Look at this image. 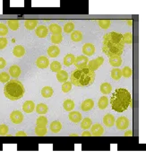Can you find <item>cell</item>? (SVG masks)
<instances>
[{"label": "cell", "mask_w": 146, "mask_h": 158, "mask_svg": "<svg viewBox=\"0 0 146 158\" xmlns=\"http://www.w3.org/2000/svg\"><path fill=\"white\" fill-rule=\"evenodd\" d=\"M91 136V134H90V132H89V131H84L82 134V136Z\"/></svg>", "instance_id": "f907efd6"}, {"label": "cell", "mask_w": 146, "mask_h": 158, "mask_svg": "<svg viewBox=\"0 0 146 158\" xmlns=\"http://www.w3.org/2000/svg\"><path fill=\"white\" fill-rule=\"evenodd\" d=\"M123 36V40H124V43H127V44H132L133 42V35L131 32H126L125 33Z\"/></svg>", "instance_id": "ab89813d"}, {"label": "cell", "mask_w": 146, "mask_h": 158, "mask_svg": "<svg viewBox=\"0 0 146 158\" xmlns=\"http://www.w3.org/2000/svg\"><path fill=\"white\" fill-rule=\"evenodd\" d=\"M10 80V75L6 72L0 73V82L1 83H6Z\"/></svg>", "instance_id": "ee69618b"}, {"label": "cell", "mask_w": 146, "mask_h": 158, "mask_svg": "<svg viewBox=\"0 0 146 158\" xmlns=\"http://www.w3.org/2000/svg\"><path fill=\"white\" fill-rule=\"evenodd\" d=\"M35 110H36V111H37L38 114L42 115V114H46V113L47 112L48 108H47V106L46 104H44V103H39L37 106H35Z\"/></svg>", "instance_id": "cb8c5ba5"}, {"label": "cell", "mask_w": 146, "mask_h": 158, "mask_svg": "<svg viewBox=\"0 0 146 158\" xmlns=\"http://www.w3.org/2000/svg\"><path fill=\"white\" fill-rule=\"evenodd\" d=\"M49 66H50V69L53 72H58L62 68V65L58 61H53L52 63L49 64Z\"/></svg>", "instance_id": "d590c367"}, {"label": "cell", "mask_w": 146, "mask_h": 158, "mask_svg": "<svg viewBox=\"0 0 146 158\" xmlns=\"http://www.w3.org/2000/svg\"><path fill=\"white\" fill-rule=\"evenodd\" d=\"M104 62V58L102 57H99L95 59H92L90 61H88L87 63V67H89L90 69H91L92 71L97 70Z\"/></svg>", "instance_id": "5b68a950"}, {"label": "cell", "mask_w": 146, "mask_h": 158, "mask_svg": "<svg viewBox=\"0 0 146 158\" xmlns=\"http://www.w3.org/2000/svg\"><path fill=\"white\" fill-rule=\"evenodd\" d=\"M38 24V21L37 20H26L24 22V26L26 27V29L28 30H33L36 28Z\"/></svg>", "instance_id": "d6a6232c"}, {"label": "cell", "mask_w": 146, "mask_h": 158, "mask_svg": "<svg viewBox=\"0 0 146 158\" xmlns=\"http://www.w3.org/2000/svg\"><path fill=\"white\" fill-rule=\"evenodd\" d=\"M47 129L46 127H40V126H37L35 128V134L39 136H43L47 134Z\"/></svg>", "instance_id": "e575fe53"}, {"label": "cell", "mask_w": 146, "mask_h": 158, "mask_svg": "<svg viewBox=\"0 0 146 158\" xmlns=\"http://www.w3.org/2000/svg\"><path fill=\"white\" fill-rule=\"evenodd\" d=\"M72 84L78 87L89 86L93 83L95 79V73L89 67L77 68L73 70L70 76Z\"/></svg>", "instance_id": "3957f363"}, {"label": "cell", "mask_w": 146, "mask_h": 158, "mask_svg": "<svg viewBox=\"0 0 146 158\" xmlns=\"http://www.w3.org/2000/svg\"><path fill=\"white\" fill-rule=\"evenodd\" d=\"M91 125H92L91 119L90 118H84L81 122V128L86 130V129H89L91 127Z\"/></svg>", "instance_id": "4dcf8cb0"}, {"label": "cell", "mask_w": 146, "mask_h": 158, "mask_svg": "<svg viewBox=\"0 0 146 158\" xmlns=\"http://www.w3.org/2000/svg\"><path fill=\"white\" fill-rule=\"evenodd\" d=\"M90 134L94 136H100L104 133V128L100 124H94L90 127Z\"/></svg>", "instance_id": "9c48e42d"}, {"label": "cell", "mask_w": 146, "mask_h": 158, "mask_svg": "<svg viewBox=\"0 0 146 158\" xmlns=\"http://www.w3.org/2000/svg\"><path fill=\"white\" fill-rule=\"evenodd\" d=\"M82 52L85 56H91L95 53V47L91 43H85L82 46Z\"/></svg>", "instance_id": "8fae6325"}, {"label": "cell", "mask_w": 146, "mask_h": 158, "mask_svg": "<svg viewBox=\"0 0 146 158\" xmlns=\"http://www.w3.org/2000/svg\"><path fill=\"white\" fill-rule=\"evenodd\" d=\"M53 89L50 86H45L41 90V95L44 98H49L53 95Z\"/></svg>", "instance_id": "484cf974"}, {"label": "cell", "mask_w": 146, "mask_h": 158, "mask_svg": "<svg viewBox=\"0 0 146 158\" xmlns=\"http://www.w3.org/2000/svg\"><path fill=\"white\" fill-rule=\"evenodd\" d=\"M121 71H122V75L124 77H125V78H129L132 75V74H133L132 69L129 66H125Z\"/></svg>", "instance_id": "b9f144b4"}, {"label": "cell", "mask_w": 146, "mask_h": 158, "mask_svg": "<svg viewBox=\"0 0 146 158\" xmlns=\"http://www.w3.org/2000/svg\"><path fill=\"white\" fill-rule=\"evenodd\" d=\"M9 75H10L12 77H13V78L19 77L20 75H21V68H20V66H17V65H13V66H11L10 68H9Z\"/></svg>", "instance_id": "5bb4252c"}, {"label": "cell", "mask_w": 146, "mask_h": 158, "mask_svg": "<svg viewBox=\"0 0 146 158\" xmlns=\"http://www.w3.org/2000/svg\"><path fill=\"white\" fill-rule=\"evenodd\" d=\"M63 40V36L62 34H53L51 36V41L52 43H55V44H59Z\"/></svg>", "instance_id": "60d3db41"}, {"label": "cell", "mask_w": 146, "mask_h": 158, "mask_svg": "<svg viewBox=\"0 0 146 158\" xmlns=\"http://www.w3.org/2000/svg\"><path fill=\"white\" fill-rule=\"evenodd\" d=\"M4 93L10 101L20 100L24 94V86L17 79L9 80L4 85Z\"/></svg>", "instance_id": "277c9868"}, {"label": "cell", "mask_w": 146, "mask_h": 158, "mask_svg": "<svg viewBox=\"0 0 146 158\" xmlns=\"http://www.w3.org/2000/svg\"><path fill=\"white\" fill-rule=\"evenodd\" d=\"M108 104V99L107 96H102L99 98V102H98V106L100 110H105L107 107Z\"/></svg>", "instance_id": "83f0119b"}, {"label": "cell", "mask_w": 146, "mask_h": 158, "mask_svg": "<svg viewBox=\"0 0 146 158\" xmlns=\"http://www.w3.org/2000/svg\"><path fill=\"white\" fill-rule=\"evenodd\" d=\"M122 76V71L121 69L117 68V67H115L111 70V77L116 80V81H118Z\"/></svg>", "instance_id": "f1b7e54d"}, {"label": "cell", "mask_w": 146, "mask_h": 158, "mask_svg": "<svg viewBox=\"0 0 146 158\" xmlns=\"http://www.w3.org/2000/svg\"><path fill=\"white\" fill-rule=\"evenodd\" d=\"M26 136L27 134H26L25 132H22V131H19V132L16 133V136Z\"/></svg>", "instance_id": "681fc988"}, {"label": "cell", "mask_w": 146, "mask_h": 158, "mask_svg": "<svg viewBox=\"0 0 146 158\" xmlns=\"http://www.w3.org/2000/svg\"><path fill=\"white\" fill-rule=\"evenodd\" d=\"M22 110L26 113H30L35 110V103L32 101H26L22 105Z\"/></svg>", "instance_id": "e0dca14e"}, {"label": "cell", "mask_w": 146, "mask_h": 158, "mask_svg": "<svg viewBox=\"0 0 146 158\" xmlns=\"http://www.w3.org/2000/svg\"><path fill=\"white\" fill-rule=\"evenodd\" d=\"M60 54V49L56 45H52L47 48V55L50 57H56Z\"/></svg>", "instance_id": "ac0fdd59"}, {"label": "cell", "mask_w": 146, "mask_h": 158, "mask_svg": "<svg viewBox=\"0 0 146 158\" xmlns=\"http://www.w3.org/2000/svg\"><path fill=\"white\" fill-rule=\"evenodd\" d=\"M103 123L108 127H112L115 124V117H114V115H112L110 113H107L103 117Z\"/></svg>", "instance_id": "4fadbf2b"}, {"label": "cell", "mask_w": 146, "mask_h": 158, "mask_svg": "<svg viewBox=\"0 0 146 158\" xmlns=\"http://www.w3.org/2000/svg\"><path fill=\"white\" fill-rule=\"evenodd\" d=\"M89 59L87 57V56H78L75 57L74 59V66L77 67V68H83V67H86L87 66V63H88Z\"/></svg>", "instance_id": "52a82bcc"}, {"label": "cell", "mask_w": 146, "mask_h": 158, "mask_svg": "<svg viewBox=\"0 0 146 158\" xmlns=\"http://www.w3.org/2000/svg\"><path fill=\"white\" fill-rule=\"evenodd\" d=\"M111 90H112V86H111L110 83H101V85H100V92L103 94H108V93H110Z\"/></svg>", "instance_id": "1f68e13d"}, {"label": "cell", "mask_w": 146, "mask_h": 158, "mask_svg": "<svg viewBox=\"0 0 146 158\" xmlns=\"http://www.w3.org/2000/svg\"><path fill=\"white\" fill-rule=\"evenodd\" d=\"M7 24H8V27L13 31H16L20 26V23H19L18 20H8Z\"/></svg>", "instance_id": "836d02e7"}, {"label": "cell", "mask_w": 146, "mask_h": 158, "mask_svg": "<svg viewBox=\"0 0 146 158\" xmlns=\"http://www.w3.org/2000/svg\"><path fill=\"white\" fill-rule=\"evenodd\" d=\"M61 129H62V124H61L60 121L55 120V121L51 122V124H50V130L53 133H58Z\"/></svg>", "instance_id": "603a6c76"}, {"label": "cell", "mask_w": 146, "mask_h": 158, "mask_svg": "<svg viewBox=\"0 0 146 158\" xmlns=\"http://www.w3.org/2000/svg\"><path fill=\"white\" fill-rule=\"evenodd\" d=\"M69 119L73 123H78L82 120V114L79 111H70L68 115Z\"/></svg>", "instance_id": "2e32d148"}, {"label": "cell", "mask_w": 146, "mask_h": 158, "mask_svg": "<svg viewBox=\"0 0 146 158\" xmlns=\"http://www.w3.org/2000/svg\"><path fill=\"white\" fill-rule=\"evenodd\" d=\"M8 133V127L5 124L0 125V136H5Z\"/></svg>", "instance_id": "bcb514c9"}, {"label": "cell", "mask_w": 146, "mask_h": 158, "mask_svg": "<svg viewBox=\"0 0 146 158\" xmlns=\"http://www.w3.org/2000/svg\"><path fill=\"white\" fill-rule=\"evenodd\" d=\"M115 123H116V126L117 129H119V130H125L129 126V120H128V118L126 117H123V116L119 117L115 121Z\"/></svg>", "instance_id": "8992f818"}, {"label": "cell", "mask_w": 146, "mask_h": 158, "mask_svg": "<svg viewBox=\"0 0 146 158\" xmlns=\"http://www.w3.org/2000/svg\"><path fill=\"white\" fill-rule=\"evenodd\" d=\"M94 106V102L91 99H87L85 101H83V102L81 105V110L83 111H89Z\"/></svg>", "instance_id": "9a60e30c"}, {"label": "cell", "mask_w": 146, "mask_h": 158, "mask_svg": "<svg viewBox=\"0 0 146 158\" xmlns=\"http://www.w3.org/2000/svg\"><path fill=\"white\" fill-rule=\"evenodd\" d=\"M109 64L114 66V67H118L121 66L122 64V59L120 57V56H113V57H109Z\"/></svg>", "instance_id": "ffe728a7"}, {"label": "cell", "mask_w": 146, "mask_h": 158, "mask_svg": "<svg viewBox=\"0 0 146 158\" xmlns=\"http://www.w3.org/2000/svg\"><path fill=\"white\" fill-rule=\"evenodd\" d=\"M74 30V24L73 22H68L64 24V28H63V31L65 32V33H71Z\"/></svg>", "instance_id": "8d00e7d4"}, {"label": "cell", "mask_w": 146, "mask_h": 158, "mask_svg": "<svg viewBox=\"0 0 146 158\" xmlns=\"http://www.w3.org/2000/svg\"><path fill=\"white\" fill-rule=\"evenodd\" d=\"M71 89H72V83L68 82V81L64 82V83L62 85V91L64 92H68L69 91H71Z\"/></svg>", "instance_id": "7bdbcfd3"}, {"label": "cell", "mask_w": 146, "mask_h": 158, "mask_svg": "<svg viewBox=\"0 0 146 158\" xmlns=\"http://www.w3.org/2000/svg\"><path fill=\"white\" fill-rule=\"evenodd\" d=\"M5 66H6V61L4 60V58L0 57V69H3Z\"/></svg>", "instance_id": "c3c4849f"}, {"label": "cell", "mask_w": 146, "mask_h": 158, "mask_svg": "<svg viewBox=\"0 0 146 158\" xmlns=\"http://www.w3.org/2000/svg\"><path fill=\"white\" fill-rule=\"evenodd\" d=\"M47 29L52 32V34H60L62 32V31H63L61 26H59L56 23H51Z\"/></svg>", "instance_id": "d4e9b609"}, {"label": "cell", "mask_w": 146, "mask_h": 158, "mask_svg": "<svg viewBox=\"0 0 146 158\" xmlns=\"http://www.w3.org/2000/svg\"><path fill=\"white\" fill-rule=\"evenodd\" d=\"M68 78V75L67 72L65 70H59L58 72H56V79L60 82V83H64L65 81H67Z\"/></svg>", "instance_id": "7402d4cb"}, {"label": "cell", "mask_w": 146, "mask_h": 158, "mask_svg": "<svg viewBox=\"0 0 146 158\" xmlns=\"http://www.w3.org/2000/svg\"><path fill=\"white\" fill-rule=\"evenodd\" d=\"M83 39L82 33L80 31H73L71 32V40L74 42H79Z\"/></svg>", "instance_id": "44dd1931"}, {"label": "cell", "mask_w": 146, "mask_h": 158, "mask_svg": "<svg viewBox=\"0 0 146 158\" xmlns=\"http://www.w3.org/2000/svg\"><path fill=\"white\" fill-rule=\"evenodd\" d=\"M133 136V132L131 131V130H128V131H126L125 133V136Z\"/></svg>", "instance_id": "816d5d0a"}, {"label": "cell", "mask_w": 146, "mask_h": 158, "mask_svg": "<svg viewBox=\"0 0 146 158\" xmlns=\"http://www.w3.org/2000/svg\"><path fill=\"white\" fill-rule=\"evenodd\" d=\"M8 32V28L4 23L0 22V36H5Z\"/></svg>", "instance_id": "f6af8a7d"}, {"label": "cell", "mask_w": 146, "mask_h": 158, "mask_svg": "<svg viewBox=\"0 0 146 158\" xmlns=\"http://www.w3.org/2000/svg\"><path fill=\"white\" fill-rule=\"evenodd\" d=\"M7 43H8V41L5 37H1L0 38V49H4L6 47Z\"/></svg>", "instance_id": "7dc6e473"}, {"label": "cell", "mask_w": 146, "mask_h": 158, "mask_svg": "<svg viewBox=\"0 0 146 158\" xmlns=\"http://www.w3.org/2000/svg\"><path fill=\"white\" fill-rule=\"evenodd\" d=\"M99 25L101 29L107 30L111 25V21L110 20H99Z\"/></svg>", "instance_id": "74e56055"}, {"label": "cell", "mask_w": 146, "mask_h": 158, "mask_svg": "<svg viewBox=\"0 0 146 158\" xmlns=\"http://www.w3.org/2000/svg\"><path fill=\"white\" fill-rule=\"evenodd\" d=\"M75 59V57L73 54H67L64 57V65L66 66H70L73 64Z\"/></svg>", "instance_id": "4316f807"}, {"label": "cell", "mask_w": 146, "mask_h": 158, "mask_svg": "<svg viewBox=\"0 0 146 158\" xmlns=\"http://www.w3.org/2000/svg\"><path fill=\"white\" fill-rule=\"evenodd\" d=\"M13 54L16 57H21L25 54V49L21 45H16L13 49Z\"/></svg>", "instance_id": "d6986e66"}, {"label": "cell", "mask_w": 146, "mask_h": 158, "mask_svg": "<svg viewBox=\"0 0 146 158\" xmlns=\"http://www.w3.org/2000/svg\"><path fill=\"white\" fill-rule=\"evenodd\" d=\"M36 32V35L39 37V38H45L47 35V32H48V29L45 26V25H39L35 31Z\"/></svg>", "instance_id": "7c38bea8"}, {"label": "cell", "mask_w": 146, "mask_h": 158, "mask_svg": "<svg viewBox=\"0 0 146 158\" xmlns=\"http://www.w3.org/2000/svg\"><path fill=\"white\" fill-rule=\"evenodd\" d=\"M63 107L65 110L67 111H71L73 110V109L74 108V102L73 101H72L71 99H66L64 103H63Z\"/></svg>", "instance_id": "f546056e"}, {"label": "cell", "mask_w": 146, "mask_h": 158, "mask_svg": "<svg viewBox=\"0 0 146 158\" xmlns=\"http://www.w3.org/2000/svg\"><path fill=\"white\" fill-rule=\"evenodd\" d=\"M122 35L123 34L116 31H111L104 35L102 41V51L107 57L121 56L125 48Z\"/></svg>", "instance_id": "6da1fadb"}, {"label": "cell", "mask_w": 146, "mask_h": 158, "mask_svg": "<svg viewBox=\"0 0 146 158\" xmlns=\"http://www.w3.org/2000/svg\"><path fill=\"white\" fill-rule=\"evenodd\" d=\"M37 126H40V127H46L47 124V118L45 116H40L37 118Z\"/></svg>", "instance_id": "f35d334b"}, {"label": "cell", "mask_w": 146, "mask_h": 158, "mask_svg": "<svg viewBox=\"0 0 146 158\" xmlns=\"http://www.w3.org/2000/svg\"><path fill=\"white\" fill-rule=\"evenodd\" d=\"M36 65L39 68H47L48 66H49V60L47 57H44V56H41L37 58L36 60Z\"/></svg>", "instance_id": "30bf717a"}, {"label": "cell", "mask_w": 146, "mask_h": 158, "mask_svg": "<svg viewBox=\"0 0 146 158\" xmlns=\"http://www.w3.org/2000/svg\"><path fill=\"white\" fill-rule=\"evenodd\" d=\"M132 102L130 92L125 88H117L112 93L110 103L112 109L116 112H124L126 110Z\"/></svg>", "instance_id": "7a4b0ae2"}, {"label": "cell", "mask_w": 146, "mask_h": 158, "mask_svg": "<svg viewBox=\"0 0 146 158\" xmlns=\"http://www.w3.org/2000/svg\"><path fill=\"white\" fill-rule=\"evenodd\" d=\"M10 119L13 123L14 124H20L23 120V115L21 111L19 110H13L10 114Z\"/></svg>", "instance_id": "ba28073f"}]
</instances>
